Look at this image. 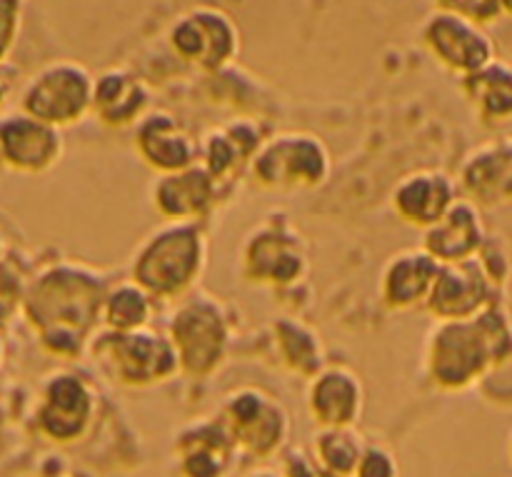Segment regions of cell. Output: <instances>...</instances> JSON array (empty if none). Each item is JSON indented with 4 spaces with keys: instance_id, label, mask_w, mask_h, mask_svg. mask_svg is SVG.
<instances>
[{
    "instance_id": "6da1fadb",
    "label": "cell",
    "mask_w": 512,
    "mask_h": 477,
    "mask_svg": "<svg viewBox=\"0 0 512 477\" xmlns=\"http://www.w3.org/2000/svg\"><path fill=\"white\" fill-rule=\"evenodd\" d=\"M512 360V320L498 303L475 318L445 320L428 338L425 365L438 388L465 390Z\"/></svg>"
},
{
    "instance_id": "7a4b0ae2",
    "label": "cell",
    "mask_w": 512,
    "mask_h": 477,
    "mask_svg": "<svg viewBox=\"0 0 512 477\" xmlns=\"http://www.w3.org/2000/svg\"><path fill=\"white\" fill-rule=\"evenodd\" d=\"M103 280L78 268H55L30 295V313L55 353H80L95 323L103 318Z\"/></svg>"
},
{
    "instance_id": "3957f363",
    "label": "cell",
    "mask_w": 512,
    "mask_h": 477,
    "mask_svg": "<svg viewBox=\"0 0 512 477\" xmlns=\"http://www.w3.org/2000/svg\"><path fill=\"white\" fill-rule=\"evenodd\" d=\"M205 263L203 230L195 223H168L140 245L130 273L153 298H180L198 283Z\"/></svg>"
},
{
    "instance_id": "277c9868",
    "label": "cell",
    "mask_w": 512,
    "mask_h": 477,
    "mask_svg": "<svg viewBox=\"0 0 512 477\" xmlns=\"http://www.w3.org/2000/svg\"><path fill=\"white\" fill-rule=\"evenodd\" d=\"M93 350L108 378L128 388H148L180 373L178 353L170 338L148 328L128 333L108 330L95 340Z\"/></svg>"
},
{
    "instance_id": "5b68a950",
    "label": "cell",
    "mask_w": 512,
    "mask_h": 477,
    "mask_svg": "<svg viewBox=\"0 0 512 477\" xmlns=\"http://www.w3.org/2000/svg\"><path fill=\"white\" fill-rule=\"evenodd\" d=\"M330 150L313 133H280L265 138L255 155L253 178L263 188L290 193V190H313L330 178Z\"/></svg>"
},
{
    "instance_id": "8992f818",
    "label": "cell",
    "mask_w": 512,
    "mask_h": 477,
    "mask_svg": "<svg viewBox=\"0 0 512 477\" xmlns=\"http://www.w3.org/2000/svg\"><path fill=\"white\" fill-rule=\"evenodd\" d=\"M170 343L178 353L180 373L208 378L228 355L230 328L225 313L208 295L185 300L170 320Z\"/></svg>"
},
{
    "instance_id": "52a82bcc",
    "label": "cell",
    "mask_w": 512,
    "mask_h": 477,
    "mask_svg": "<svg viewBox=\"0 0 512 477\" xmlns=\"http://www.w3.org/2000/svg\"><path fill=\"white\" fill-rule=\"evenodd\" d=\"M95 80L83 65L53 63L40 70L23 95V108L30 118L63 128L83 120L93 110Z\"/></svg>"
},
{
    "instance_id": "ba28073f",
    "label": "cell",
    "mask_w": 512,
    "mask_h": 477,
    "mask_svg": "<svg viewBox=\"0 0 512 477\" xmlns=\"http://www.w3.org/2000/svg\"><path fill=\"white\" fill-rule=\"evenodd\" d=\"M170 45L188 63L218 70L240 53V30L225 10L200 5L175 20Z\"/></svg>"
},
{
    "instance_id": "9c48e42d",
    "label": "cell",
    "mask_w": 512,
    "mask_h": 477,
    "mask_svg": "<svg viewBox=\"0 0 512 477\" xmlns=\"http://www.w3.org/2000/svg\"><path fill=\"white\" fill-rule=\"evenodd\" d=\"M500 285L485 270L483 260L470 258L463 263H448L440 268L438 280L430 290L425 308L438 323L445 320H468L495 305Z\"/></svg>"
},
{
    "instance_id": "30bf717a",
    "label": "cell",
    "mask_w": 512,
    "mask_h": 477,
    "mask_svg": "<svg viewBox=\"0 0 512 477\" xmlns=\"http://www.w3.org/2000/svg\"><path fill=\"white\" fill-rule=\"evenodd\" d=\"M308 268L303 235L288 225L268 223L243 248V275L258 285H290Z\"/></svg>"
},
{
    "instance_id": "8fae6325",
    "label": "cell",
    "mask_w": 512,
    "mask_h": 477,
    "mask_svg": "<svg viewBox=\"0 0 512 477\" xmlns=\"http://www.w3.org/2000/svg\"><path fill=\"white\" fill-rule=\"evenodd\" d=\"M423 40L430 53L465 78L495 60V43L483 25L463 15L435 10L423 25Z\"/></svg>"
},
{
    "instance_id": "7c38bea8",
    "label": "cell",
    "mask_w": 512,
    "mask_h": 477,
    "mask_svg": "<svg viewBox=\"0 0 512 477\" xmlns=\"http://www.w3.org/2000/svg\"><path fill=\"white\" fill-rule=\"evenodd\" d=\"M235 443L255 455H270L288 435V413L278 400L255 388L238 390L225 403V418Z\"/></svg>"
},
{
    "instance_id": "4fadbf2b",
    "label": "cell",
    "mask_w": 512,
    "mask_h": 477,
    "mask_svg": "<svg viewBox=\"0 0 512 477\" xmlns=\"http://www.w3.org/2000/svg\"><path fill=\"white\" fill-rule=\"evenodd\" d=\"M220 183L205 165L195 163L178 173H165L155 180L150 198L153 208L168 223H195L215 208Z\"/></svg>"
},
{
    "instance_id": "5bb4252c",
    "label": "cell",
    "mask_w": 512,
    "mask_h": 477,
    "mask_svg": "<svg viewBox=\"0 0 512 477\" xmlns=\"http://www.w3.org/2000/svg\"><path fill=\"white\" fill-rule=\"evenodd\" d=\"M135 150L140 160L160 175L190 168L200 158V143L175 115L148 113L135 125Z\"/></svg>"
},
{
    "instance_id": "9a60e30c",
    "label": "cell",
    "mask_w": 512,
    "mask_h": 477,
    "mask_svg": "<svg viewBox=\"0 0 512 477\" xmlns=\"http://www.w3.org/2000/svg\"><path fill=\"white\" fill-rule=\"evenodd\" d=\"M390 203L403 223L428 230L458 203V185L443 170H415L395 185Z\"/></svg>"
},
{
    "instance_id": "2e32d148",
    "label": "cell",
    "mask_w": 512,
    "mask_h": 477,
    "mask_svg": "<svg viewBox=\"0 0 512 477\" xmlns=\"http://www.w3.org/2000/svg\"><path fill=\"white\" fill-rule=\"evenodd\" d=\"M485 243L488 228L480 215V205L470 198H458L438 223L423 230V250H428L440 265L478 258Z\"/></svg>"
},
{
    "instance_id": "e0dca14e",
    "label": "cell",
    "mask_w": 512,
    "mask_h": 477,
    "mask_svg": "<svg viewBox=\"0 0 512 477\" xmlns=\"http://www.w3.org/2000/svg\"><path fill=\"white\" fill-rule=\"evenodd\" d=\"M443 265L423 248L393 255L380 275V298L390 310H413L425 305Z\"/></svg>"
},
{
    "instance_id": "ac0fdd59",
    "label": "cell",
    "mask_w": 512,
    "mask_h": 477,
    "mask_svg": "<svg viewBox=\"0 0 512 477\" xmlns=\"http://www.w3.org/2000/svg\"><path fill=\"white\" fill-rule=\"evenodd\" d=\"M0 148L5 160L23 173H45L63 155V138L55 125L30 115L8 120L0 128Z\"/></svg>"
},
{
    "instance_id": "d6986e66",
    "label": "cell",
    "mask_w": 512,
    "mask_h": 477,
    "mask_svg": "<svg viewBox=\"0 0 512 477\" xmlns=\"http://www.w3.org/2000/svg\"><path fill=\"white\" fill-rule=\"evenodd\" d=\"M93 393L75 375H55L45 388L40 428L53 440L68 443L80 438L93 418Z\"/></svg>"
},
{
    "instance_id": "ffe728a7",
    "label": "cell",
    "mask_w": 512,
    "mask_h": 477,
    "mask_svg": "<svg viewBox=\"0 0 512 477\" xmlns=\"http://www.w3.org/2000/svg\"><path fill=\"white\" fill-rule=\"evenodd\" d=\"M460 185L478 205L512 203V138L480 145L460 170Z\"/></svg>"
},
{
    "instance_id": "44dd1931",
    "label": "cell",
    "mask_w": 512,
    "mask_h": 477,
    "mask_svg": "<svg viewBox=\"0 0 512 477\" xmlns=\"http://www.w3.org/2000/svg\"><path fill=\"white\" fill-rule=\"evenodd\" d=\"M363 400V383L345 368L320 370L310 383V413L323 428H353L363 413Z\"/></svg>"
},
{
    "instance_id": "7402d4cb",
    "label": "cell",
    "mask_w": 512,
    "mask_h": 477,
    "mask_svg": "<svg viewBox=\"0 0 512 477\" xmlns=\"http://www.w3.org/2000/svg\"><path fill=\"white\" fill-rule=\"evenodd\" d=\"M263 143L265 138L260 135L258 125L250 120H235L223 128L210 130L208 138L200 143V155L210 175L223 183V180H235L245 168H250Z\"/></svg>"
},
{
    "instance_id": "603a6c76",
    "label": "cell",
    "mask_w": 512,
    "mask_h": 477,
    "mask_svg": "<svg viewBox=\"0 0 512 477\" xmlns=\"http://www.w3.org/2000/svg\"><path fill=\"white\" fill-rule=\"evenodd\" d=\"M148 85L123 68H110L95 80L93 113L108 128L138 125L148 115Z\"/></svg>"
},
{
    "instance_id": "cb8c5ba5",
    "label": "cell",
    "mask_w": 512,
    "mask_h": 477,
    "mask_svg": "<svg viewBox=\"0 0 512 477\" xmlns=\"http://www.w3.org/2000/svg\"><path fill=\"white\" fill-rule=\"evenodd\" d=\"M235 438L225 423H195L178 440L185 477H223L233 463Z\"/></svg>"
},
{
    "instance_id": "d4e9b609",
    "label": "cell",
    "mask_w": 512,
    "mask_h": 477,
    "mask_svg": "<svg viewBox=\"0 0 512 477\" xmlns=\"http://www.w3.org/2000/svg\"><path fill=\"white\" fill-rule=\"evenodd\" d=\"M463 93L483 120H512V65L495 58L485 68L465 75Z\"/></svg>"
},
{
    "instance_id": "484cf974",
    "label": "cell",
    "mask_w": 512,
    "mask_h": 477,
    "mask_svg": "<svg viewBox=\"0 0 512 477\" xmlns=\"http://www.w3.org/2000/svg\"><path fill=\"white\" fill-rule=\"evenodd\" d=\"M153 315V295L140 288L138 283H120L108 290L103 303V320L108 330L128 333V330L148 328Z\"/></svg>"
},
{
    "instance_id": "4316f807",
    "label": "cell",
    "mask_w": 512,
    "mask_h": 477,
    "mask_svg": "<svg viewBox=\"0 0 512 477\" xmlns=\"http://www.w3.org/2000/svg\"><path fill=\"white\" fill-rule=\"evenodd\" d=\"M363 453V435L353 428H323V433L315 435V458L333 475H355Z\"/></svg>"
},
{
    "instance_id": "83f0119b",
    "label": "cell",
    "mask_w": 512,
    "mask_h": 477,
    "mask_svg": "<svg viewBox=\"0 0 512 477\" xmlns=\"http://www.w3.org/2000/svg\"><path fill=\"white\" fill-rule=\"evenodd\" d=\"M275 335H278V348L283 360L300 375L315 378L323 365V348H320L318 335L295 320H278L275 323Z\"/></svg>"
},
{
    "instance_id": "f1b7e54d",
    "label": "cell",
    "mask_w": 512,
    "mask_h": 477,
    "mask_svg": "<svg viewBox=\"0 0 512 477\" xmlns=\"http://www.w3.org/2000/svg\"><path fill=\"white\" fill-rule=\"evenodd\" d=\"M435 5H438V10L463 15L478 25H488L503 15L500 0H435Z\"/></svg>"
},
{
    "instance_id": "f546056e",
    "label": "cell",
    "mask_w": 512,
    "mask_h": 477,
    "mask_svg": "<svg viewBox=\"0 0 512 477\" xmlns=\"http://www.w3.org/2000/svg\"><path fill=\"white\" fill-rule=\"evenodd\" d=\"M355 477H398V465L393 455L383 448H365Z\"/></svg>"
},
{
    "instance_id": "4dcf8cb0",
    "label": "cell",
    "mask_w": 512,
    "mask_h": 477,
    "mask_svg": "<svg viewBox=\"0 0 512 477\" xmlns=\"http://www.w3.org/2000/svg\"><path fill=\"white\" fill-rule=\"evenodd\" d=\"M20 25V0H0V60L13 48Z\"/></svg>"
},
{
    "instance_id": "1f68e13d",
    "label": "cell",
    "mask_w": 512,
    "mask_h": 477,
    "mask_svg": "<svg viewBox=\"0 0 512 477\" xmlns=\"http://www.w3.org/2000/svg\"><path fill=\"white\" fill-rule=\"evenodd\" d=\"M288 477H340L333 475L330 470H325L318 463V458H308L305 453L290 455L288 460Z\"/></svg>"
},
{
    "instance_id": "d6a6232c",
    "label": "cell",
    "mask_w": 512,
    "mask_h": 477,
    "mask_svg": "<svg viewBox=\"0 0 512 477\" xmlns=\"http://www.w3.org/2000/svg\"><path fill=\"white\" fill-rule=\"evenodd\" d=\"M500 3H503V13L512 15V0H500Z\"/></svg>"
},
{
    "instance_id": "836d02e7",
    "label": "cell",
    "mask_w": 512,
    "mask_h": 477,
    "mask_svg": "<svg viewBox=\"0 0 512 477\" xmlns=\"http://www.w3.org/2000/svg\"><path fill=\"white\" fill-rule=\"evenodd\" d=\"M253 477H280V475H275V473H258V475H253Z\"/></svg>"
},
{
    "instance_id": "e575fe53",
    "label": "cell",
    "mask_w": 512,
    "mask_h": 477,
    "mask_svg": "<svg viewBox=\"0 0 512 477\" xmlns=\"http://www.w3.org/2000/svg\"><path fill=\"white\" fill-rule=\"evenodd\" d=\"M0 95H3V85H0Z\"/></svg>"
},
{
    "instance_id": "d590c367",
    "label": "cell",
    "mask_w": 512,
    "mask_h": 477,
    "mask_svg": "<svg viewBox=\"0 0 512 477\" xmlns=\"http://www.w3.org/2000/svg\"><path fill=\"white\" fill-rule=\"evenodd\" d=\"M510 455H512V440H510Z\"/></svg>"
}]
</instances>
